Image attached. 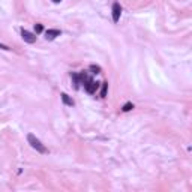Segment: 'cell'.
I'll list each match as a JSON object with an SVG mask.
<instances>
[{
    "label": "cell",
    "mask_w": 192,
    "mask_h": 192,
    "mask_svg": "<svg viewBox=\"0 0 192 192\" xmlns=\"http://www.w3.org/2000/svg\"><path fill=\"white\" fill-rule=\"evenodd\" d=\"M53 2H54V3H59V2H60V0H53Z\"/></svg>",
    "instance_id": "4fadbf2b"
},
{
    "label": "cell",
    "mask_w": 192,
    "mask_h": 192,
    "mask_svg": "<svg viewBox=\"0 0 192 192\" xmlns=\"http://www.w3.org/2000/svg\"><path fill=\"white\" fill-rule=\"evenodd\" d=\"M60 96H62V101H63V102H65L66 105H69V107H72V105H74V101L71 99V98L68 96V95H66V93H62Z\"/></svg>",
    "instance_id": "8992f818"
},
{
    "label": "cell",
    "mask_w": 192,
    "mask_h": 192,
    "mask_svg": "<svg viewBox=\"0 0 192 192\" xmlns=\"http://www.w3.org/2000/svg\"><path fill=\"white\" fill-rule=\"evenodd\" d=\"M132 108H134V104H132V102H126V104L122 107V110L125 111V113H126V111H131Z\"/></svg>",
    "instance_id": "9c48e42d"
},
{
    "label": "cell",
    "mask_w": 192,
    "mask_h": 192,
    "mask_svg": "<svg viewBox=\"0 0 192 192\" xmlns=\"http://www.w3.org/2000/svg\"><path fill=\"white\" fill-rule=\"evenodd\" d=\"M107 89H108V83L104 81V83H102V89H101V96H102V98L107 96Z\"/></svg>",
    "instance_id": "ba28073f"
},
{
    "label": "cell",
    "mask_w": 192,
    "mask_h": 192,
    "mask_svg": "<svg viewBox=\"0 0 192 192\" xmlns=\"http://www.w3.org/2000/svg\"><path fill=\"white\" fill-rule=\"evenodd\" d=\"M27 141H29V144L35 149L36 152H39V153H42V155L48 152V150H47V147L41 143V140H38L33 134H29V135H27Z\"/></svg>",
    "instance_id": "6da1fadb"
},
{
    "label": "cell",
    "mask_w": 192,
    "mask_h": 192,
    "mask_svg": "<svg viewBox=\"0 0 192 192\" xmlns=\"http://www.w3.org/2000/svg\"><path fill=\"white\" fill-rule=\"evenodd\" d=\"M120 14H122V6H120V3L116 2L113 5V21L114 23H117L120 20Z\"/></svg>",
    "instance_id": "3957f363"
},
{
    "label": "cell",
    "mask_w": 192,
    "mask_h": 192,
    "mask_svg": "<svg viewBox=\"0 0 192 192\" xmlns=\"http://www.w3.org/2000/svg\"><path fill=\"white\" fill-rule=\"evenodd\" d=\"M90 71H92L93 74H99V72H101V66H98V65H90Z\"/></svg>",
    "instance_id": "30bf717a"
},
{
    "label": "cell",
    "mask_w": 192,
    "mask_h": 192,
    "mask_svg": "<svg viewBox=\"0 0 192 192\" xmlns=\"http://www.w3.org/2000/svg\"><path fill=\"white\" fill-rule=\"evenodd\" d=\"M71 78H72V81H74V87H75V89L80 87V80H78V75L71 72Z\"/></svg>",
    "instance_id": "52a82bcc"
},
{
    "label": "cell",
    "mask_w": 192,
    "mask_h": 192,
    "mask_svg": "<svg viewBox=\"0 0 192 192\" xmlns=\"http://www.w3.org/2000/svg\"><path fill=\"white\" fill-rule=\"evenodd\" d=\"M21 38L27 42V44H35L36 42V35H33L29 30H21Z\"/></svg>",
    "instance_id": "7a4b0ae2"
},
{
    "label": "cell",
    "mask_w": 192,
    "mask_h": 192,
    "mask_svg": "<svg viewBox=\"0 0 192 192\" xmlns=\"http://www.w3.org/2000/svg\"><path fill=\"white\" fill-rule=\"evenodd\" d=\"M0 50H5V51H9L11 48H9L8 45H5V44H0Z\"/></svg>",
    "instance_id": "7c38bea8"
},
{
    "label": "cell",
    "mask_w": 192,
    "mask_h": 192,
    "mask_svg": "<svg viewBox=\"0 0 192 192\" xmlns=\"http://www.w3.org/2000/svg\"><path fill=\"white\" fill-rule=\"evenodd\" d=\"M57 36H60V30H57V29H48V30L45 32L47 41H53V39H56Z\"/></svg>",
    "instance_id": "5b68a950"
},
{
    "label": "cell",
    "mask_w": 192,
    "mask_h": 192,
    "mask_svg": "<svg viewBox=\"0 0 192 192\" xmlns=\"http://www.w3.org/2000/svg\"><path fill=\"white\" fill-rule=\"evenodd\" d=\"M42 30H44L42 24H35V32H36V33H41Z\"/></svg>",
    "instance_id": "8fae6325"
},
{
    "label": "cell",
    "mask_w": 192,
    "mask_h": 192,
    "mask_svg": "<svg viewBox=\"0 0 192 192\" xmlns=\"http://www.w3.org/2000/svg\"><path fill=\"white\" fill-rule=\"evenodd\" d=\"M98 87H99V84L98 83H95L93 80H90L89 78L87 81H86V84H84V89H86V92L87 93H95L96 90H98Z\"/></svg>",
    "instance_id": "277c9868"
}]
</instances>
